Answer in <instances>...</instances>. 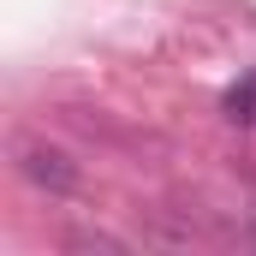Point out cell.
I'll return each instance as SVG.
<instances>
[{"instance_id": "1", "label": "cell", "mask_w": 256, "mask_h": 256, "mask_svg": "<svg viewBox=\"0 0 256 256\" xmlns=\"http://www.w3.org/2000/svg\"><path fill=\"white\" fill-rule=\"evenodd\" d=\"M18 167H24V179H36L42 191H72L78 185V161L54 149V143H24L18 149Z\"/></svg>"}, {"instance_id": "2", "label": "cell", "mask_w": 256, "mask_h": 256, "mask_svg": "<svg viewBox=\"0 0 256 256\" xmlns=\"http://www.w3.org/2000/svg\"><path fill=\"white\" fill-rule=\"evenodd\" d=\"M220 108H226V120H238V126H250V120H256V78H244V84H232Z\"/></svg>"}]
</instances>
